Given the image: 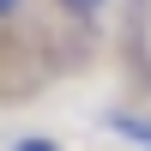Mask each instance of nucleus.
<instances>
[{
	"label": "nucleus",
	"mask_w": 151,
	"mask_h": 151,
	"mask_svg": "<svg viewBox=\"0 0 151 151\" xmlns=\"http://www.w3.org/2000/svg\"><path fill=\"white\" fill-rule=\"evenodd\" d=\"M109 127L121 139H133V145H151V121H139V115H109Z\"/></svg>",
	"instance_id": "obj_1"
},
{
	"label": "nucleus",
	"mask_w": 151,
	"mask_h": 151,
	"mask_svg": "<svg viewBox=\"0 0 151 151\" xmlns=\"http://www.w3.org/2000/svg\"><path fill=\"white\" fill-rule=\"evenodd\" d=\"M12 151H60V145L42 139V133H24V139H12Z\"/></svg>",
	"instance_id": "obj_2"
},
{
	"label": "nucleus",
	"mask_w": 151,
	"mask_h": 151,
	"mask_svg": "<svg viewBox=\"0 0 151 151\" xmlns=\"http://www.w3.org/2000/svg\"><path fill=\"white\" fill-rule=\"evenodd\" d=\"M60 6H67L73 18H97V12H103V0H60Z\"/></svg>",
	"instance_id": "obj_3"
},
{
	"label": "nucleus",
	"mask_w": 151,
	"mask_h": 151,
	"mask_svg": "<svg viewBox=\"0 0 151 151\" xmlns=\"http://www.w3.org/2000/svg\"><path fill=\"white\" fill-rule=\"evenodd\" d=\"M24 6H30V0H0V24H18Z\"/></svg>",
	"instance_id": "obj_4"
}]
</instances>
